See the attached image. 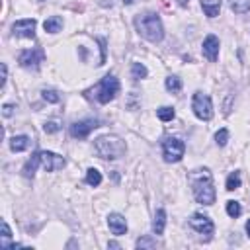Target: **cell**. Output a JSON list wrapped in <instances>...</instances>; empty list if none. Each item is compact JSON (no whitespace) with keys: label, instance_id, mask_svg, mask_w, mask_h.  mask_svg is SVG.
I'll list each match as a JSON object with an SVG mask.
<instances>
[{"label":"cell","instance_id":"cell-33","mask_svg":"<svg viewBox=\"0 0 250 250\" xmlns=\"http://www.w3.org/2000/svg\"><path fill=\"white\" fill-rule=\"evenodd\" d=\"M178 4H180V6H188V4H189V0H178Z\"/></svg>","mask_w":250,"mask_h":250},{"label":"cell","instance_id":"cell-15","mask_svg":"<svg viewBox=\"0 0 250 250\" xmlns=\"http://www.w3.org/2000/svg\"><path fill=\"white\" fill-rule=\"evenodd\" d=\"M43 27L47 33H59L62 29V18L61 16H51L43 21Z\"/></svg>","mask_w":250,"mask_h":250},{"label":"cell","instance_id":"cell-21","mask_svg":"<svg viewBox=\"0 0 250 250\" xmlns=\"http://www.w3.org/2000/svg\"><path fill=\"white\" fill-rule=\"evenodd\" d=\"M146 74H148V70H146V66L143 62H133L131 64V76H133V80H141Z\"/></svg>","mask_w":250,"mask_h":250},{"label":"cell","instance_id":"cell-35","mask_svg":"<svg viewBox=\"0 0 250 250\" xmlns=\"http://www.w3.org/2000/svg\"><path fill=\"white\" fill-rule=\"evenodd\" d=\"M121 2H123V4H133L135 0H121Z\"/></svg>","mask_w":250,"mask_h":250},{"label":"cell","instance_id":"cell-23","mask_svg":"<svg viewBox=\"0 0 250 250\" xmlns=\"http://www.w3.org/2000/svg\"><path fill=\"white\" fill-rule=\"evenodd\" d=\"M156 115H158L160 121H172L174 115H176V111H174V107H170V105H162V107L156 109Z\"/></svg>","mask_w":250,"mask_h":250},{"label":"cell","instance_id":"cell-13","mask_svg":"<svg viewBox=\"0 0 250 250\" xmlns=\"http://www.w3.org/2000/svg\"><path fill=\"white\" fill-rule=\"evenodd\" d=\"M107 227H109V230H111L115 236H121V234L127 232V221H125V217L119 215V213H109V215H107Z\"/></svg>","mask_w":250,"mask_h":250},{"label":"cell","instance_id":"cell-6","mask_svg":"<svg viewBox=\"0 0 250 250\" xmlns=\"http://www.w3.org/2000/svg\"><path fill=\"white\" fill-rule=\"evenodd\" d=\"M191 109L195 113L197 119L201 121H209L213 117V102L207 94L203 92H195L193 94V100H191Z\"/></svg>","mask_w":250,"mask_h":250},{"label":"cell","instance_id":"cell-34","mask_svg":"<svg viewBox=\"0 0 250 250\" xmlns=\"http://www.w3.org/2000/svg\"><path fill=\"white\" fill-rule=\"evenodd\" d=\"M246 232H248V236H250V219L246 221Z\"/></svg>","mask_w":250,"mask_h":250},{"label":"cell","instance_id":"cell-24","mask_svg":"<svg viewBox=\"0 0 250 250\" xmlns=\"http://www.w3.org/2000/svg\"><path fill=\"white\" fill-rule=\"evenodd\" d=\"M240 188V174L238 172H230L229 178H227V189L229 191H234Z\"/></svg>","mask_w":250,"mask_h":250},{"label":"cell","instance_id":"cell-31","mask_svg":"<svg viewBox=\"0 0 250 250\" xmlns=\"http://www.w3.org/2000/svg\"><path fill=\"white\" fill-rule=\"evenodd\" d=\"M0 68H2V88H4V86H6V80H8V68H6L4 62L0 64Z\"/></svg>","mask_w":250,"mask_h":250},{"label":"cell","instance_id":"cell-4","mask_svg":"<svg viewBox=\"0 0 250 250\" xmlns=\"http://www.w3.org/2000/svg\"><path fill=\"white\" fill-rule=\"evenodd\" d=\"M94 150L104 160H117V158H121L125 154L127 145L117 135H102V137H98L94 141Z\"/></svg>","mask_w":250,"mask_h":250},{"label":"cell","instance_id":"cell-10","mask_svg":"<svg viewBox=\"0 0 250 250\" xmlns=\"http://www.w3.org/2000/svg\"><path fill=\"white\" fill-rule=\"evenodd\" d=\"M35 27H37V21L31 20V18H25V20H18V21L12 25V33H14L16 37L33 39V37H35Z\"/></svg>","mask_w":250,"mask_h":250},{"label":"cell","instance_id":"cell-25","mask_svg":"<svg viewBox=\"0 0 250 250\" xmlns=\"http://www.w3.org/2000/svg\"><path fill=\"white\" fill-rule=\"evenodd\" d=\"M240 213H242V207H240V203H238V201H234V199L227 201V215H229V217L236 219Z\"/></svg>","mask_w":250,"mask_h":250},{"label":"cell","instance_id":"cell-3","mask_svg":"<svg viewBox=\"0 0 250 250\" xmlns=\"http://www.w3.org/2000/svg\"><path fill=\"white\" fill-rule=\"evenodd\" d=\"M135 27L141 37H145L150 43H160L164 39V25L158 14L154 12H145L135 18Z\"/></svg>","mask_w":250,"mask_h":250},{"label":"cell","instance_id":"cell-30","mask_svg":"<svg viewBox=\"0 0 250 250\" xmlns=\"http://www.w3.org/2000/svg\"><path fill=\"white\" fill-rule=\"evenodd\" d=\"M14 109H16L14 104H4V105H2V115H4V117H12Z\"/></svg>","mask_w":250,"mask_h":250},{"label":"cell","instance_id":"cell-22","mask_svg":"<svg viewBox=\"0 0 250 250\" xmlns=\"http://www.w3.org/2000/svg\"><path fill=\"white\" fill-rule=\"evenodd\" d=\"M164 86H166L168 92H180V90H182V80H180L178 76L170 74V76L164 80Z\"/></svg>","mask_w":250,"mask_h":250},{"label":"cell","instance_id":"cell-1","mask_svg":"<svg viewBox=\"0 0 250 250\" xmlns=\"http://www.w3.org/2000/svg\"><path fill=\"white\" fill-rule=\"evenodd\" d=\"M189 184H191V191L197 203L201 205H213L215 203V184H213V176L207 168L201 170H193L189 174Z\"/></svg>","mask_w":250,"mask_h":250},{"label":"cell","instance_id":"cell-19","mask_svg":"<svg viewBox=\"0 0 250 250\" xmlns=\"http://www.w3.org/2000/svg\"><path fill=\"white\" fill-rule=\"evenodd\" d=\"M229 6L234 14H246L250 12V0H229Z\"/></svg>","mask_w":250,"mask_h":250},{"label":"cell","instance_id":"cell-26","mask_svg":"<svg viewBox=\"0 0 250 250\" xmlns=\"http://www.w3.org/2000/svg\"><path fill=\"white\" fill-rule=\"evenodd\" d=\"M135 246H137V248H154V246H156V238H152V236H143V238H139V240L135 242Z\"/></svg>","mask_w":250,"mask_h":250},{"label":"cell","instance_id":"cell-14","mask_svg":"<svg viewBox=\"0 0 250 250\" xmlns=\"http://www.w3.org/2000/svg\"><path fill=\"white\" fill-rule=\"evenodd\" d=\"M201 8L207 18H217L221 10V0H201Z\"/></svg>","mask_w":250,"mask_h":250},{"label":"cell","instance_id":"cell-11","mask_svg":"<svg viewBox=\"0 0 250 250\" xmlns=\"http://www.w3.org/2000/svg\"><path fill=\"white\" fill-rule=\"evenodd\" d=\"M189 227H191L195 232L207 234V236H209V234L213 232V229H215L213 221H211L207 215H203V213H193L191 219H189Z\"/></svg>","mask_w":250,"mask_h":250},{"label":"cell","instance_id":"cell-5","mask_svg":"<svg viewBox=\"0 0 250 250\" xmlns=\"http://www.w3.org/2000/svg\"><path fill=\"white\" fill-rule=\"evenodd\" d=\"M92 92L96 94V100L100 104H107V102H111L119 94V80L113 74H105Z\"/></svg>","mask_w":250,"mask_h":250},{"label":"cell","instance_id":"cell-32","mask_svg":"<svg viewBox=\"0 0 250 250\" xmlns=\"http://www.w3.org/2000/svg\"><path fill=\"white\" fill-rule=\"evenodd\" d=\"M107 248H119V244H117V242H113V240H111V242H107Z\"/></svg>","mask_w":250,"mask_h":250},{"label":"cell","instance_id":"cell-17","mask_svg":"<svg viewBox=\"0 0 250 250\" xmlns=\"http://www.w3.org/2000/svg\"><path fill=\"white\" fill-rule=\"evenodd\" d=\"M27 146H29V137H25V135H16V137L10 139V148L14 152H21Z\"/></svg>","mask_w":250,"mask_h":250},{"label":"cell","instance_id":"cell-9","mask_svg":"<svg viewBox=\"0 0 250 250\" xmlns=\"http://www.w3.org/2000/svg\"><path fill=\"white\" fill-rule=\"evenodd\" d=\"M96 127H100V121L94 119V117H88V119H80L76 123L70 125V135L74 139H86Z\"/></svg>","mask_w":250,"mask_h":250},{"label":"cell","instance_id":"cell-8","mask_svg":"<svg viewBox=\"0 0 250 250\" xmlns=\"http://www.w3.org/2000/svg\"><path fill=\"white\" fill-rule=\"evenodd\" d=\"M43 59H45V51L39 49V47H35V49H25V51H21L20 57H18V62H20L23 68H33V70H35V68L43 62Z\"/></svg>","mask_w":250,"mask_h":250},{"label":"cell","instance_id":"cell-2","mask_svg":"<svg viewBox=\"0 0 250 250\" xmlns=\"http://www.w3.org/2000/svg\"><path fill=\"white\" fill-rule=\"evenodd\" d=\"M64 164H66V160H64L61 154L51 152V150H37V152H33L31 158L25 162V166H23V176H25V178H33V176H35V170H37L39 166H41L43 170H47V172H55V170L64 168Z\"/></svg>","mask_w":250,"mask_h":250},{"label":"cell","instance_id":"cell-7","mask_svg":"<svg viewBox=\"0 0 250 250\" xmlns=\"http://www.w3.org/2000/svg\"><path fill=\"white\" fill-rule=\"evenodd\" d=\"M184 152H186V145H184L182 139H178V137H166L162 141V156H164L166 162H178V160H182Z\"/></svg>","mask_w":250,"mask_h":250},{"label":"cell","instance_id":"cell-28","mask_svg":"<svg viewBox=\"0 0 250 250\" xmlns=\"http://www.w3.org/2000/svg\"><path fill=\"white\" fill-rule=\"evenodd\" d=\"M227 141H229V131H227V129H219V131L215 133V143H217L219 146H225Z\"/></svg>","mask_w":250,"mask_h":250},{"label":"cell","instance_id":"cell-20","mask_svg":"<svg viewBox=\"0 0 250 250\" xmlns=\"http://www.w3.org/2000/svg\"><path fill=\"white\" fill-rule=\"evenodd\" d=\"M86 184L92 186V188L100 186V184H102V174H100V170H96V168H88V170H86Z\"/></svg>","mask_w":250,"mask_h":250},{"label":"cell","instance_id":"cell-16","mask_svg":"<svg viewBox=\"0 0 250 250\" xmlns=\"http://www.w3.org/2000/svg\"><path fill=\"white\" fill-rule=\"evenodd\" d=\"M166 227V211L164 209H156L154 213V221H152V230L154 234H162Z\"/></svg>","mask_w":250,"mask_h":250},{"label":"cell","instance_id":"cell-18","mask_svg":"<svg viewBox=\"0 0 250 250\" xmlns=\"http://www.w3.org/2000/svg\"><path fill=\"white\" fill-rule=\"evenodd\" d=\"M12 230H10V227H8V223L6 221H2V234H0V248H4V250H8V248H12Z\"/></svg>","mask_w":250,"mask_h":250},{"label":"cell","instance_id":"cell-29","mask_svg":"<svg viewBox=\"0 0 250 250\" xmlns=\"http://www.w3.org/2000/svg\"><path fill=\"white\" fill-rule=\"evenodd\" d=\"M43 131L45 133H57V131H61V123L59 121H47L43 125Z\"/></svg>","mask_w":250,"mask_h":250},{"label":"cell","instance_id":"cell-12","mask_svg":"<svg viewBox=\"0 0 250 250\" xmlns=\"http://www.w3.org/2000/svg\"><path fill=\"white\" fill-rule=\"evenodd\" d=\"M201 51H203V57L209 61V62H215L219 59V39L217 35H207L203 39V45H201Z\"/></svg>","mask_w":250,"mask_h":250},{"label":"cell","instance_id":"cell-27","mask_svg":"<svg viewBox=\"0 0 250 250\" xmlns=\"http://www.w3.org/2000/svg\"><path fill=\"white\" fill-rule=\"evenodd\" d=\"M41 98H43L45 102H49V104H57V102L61 100L55 90H43V92H41Z\"/></svg>","mask_w":250,"mask_h":250}]
</instances>
